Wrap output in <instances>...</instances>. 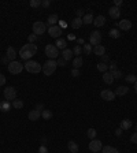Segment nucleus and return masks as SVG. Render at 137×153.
Returning <instances> with one entry per match:
<instances>
[{
	"mask_svg": "<svg viewBox=\"0 0 137 153\" xmlns=\"http://www.w3.org/2000/svg\"><path fill=\"white\" fill-rule=\"evenodd\" d=\"M37 51H38V48H37L36 44L27 42V44H25V45L19 49V56H21V59H23V60H30L37 53Z\"/></svg>",
	"mask_w": 137,
	"mask_h": 153,
	"instance_id": "1",
	"label": "nucleus"
},
{
	"mask_svg": "<svg viewBox=\"0 0 137 153\" xmlns=\"http://www.w3.org/2000/svg\"><path fill=\"white\" fill-rule=\"evenodd\" d=\"M56 67H58L56 60H53V59H48L47 62L42 64V73L45 74V77H49V75H52L53 73H55Z\"/></svg>",
	"mask_w": 137,
	"mask_h": 153,
	"instance_id": "2",
	"label": "nucleus"
},
{
	"mask_svg": "<svg viewBox=\"0 0 137 153\" xmlns=\"http://www.w3.org/2000/svg\"><path fill=\"white\" fill-rule=\"evenodd\" d=\"M25 70L30 74H38L40 71H42V66L36 60H27L25 63Z\"/></svg>",
	"mask_w": 137,
	"mask_h": 153,
	"instance_id": "3",
	"label": "nucleus"
},
{
	"mask_svg": "<svg viewBox=\"0 0 137 153\" xmlns=\"http://www.w3.org/2000/svg\"><path fill=\"white\" fill-rule=\"evenodd\" d=\"M3 96H4V99L7 101H10V103H12V101L16 99V90L14 86H7V88H4V90H3Z\"/></svg>",
	"mask_w": 137,
	"mask_h": 153,
	"instance_id": "4",
	"label": "nucleus"
},
{
	"mask_svg": "<svg viewBox=\"0 0 137 153\" xmlns=\"http://www.w3.org/2000/svg\"><path fill=\"white\" fill-rule=\"evenodd\" d=\"M7 67H8V71H10L11 74H21L25 66H23L22 63H19V62L14 60V62H10Z\"/></svg>",
	"mask_w": 137,
	"mask_h": 153,
	"instance_id": "5",
	"label": "nucleus"
},
{
	"mask_svg": "<svg viewBox=\"0 0 137 153\" xmlns=\"http://www.w3.org/2000/svg\"><path fill=\"white\" fill-rule=\"evenodd\" d=\"M45 55H47L49 59H53V60H55L59 55V49L55 47V44H48L47 47H45Z\"/></svg>",
	"mask_w": 137,
	"mask_h": 153,
	"instance_id": "6",
	"label": "nucleus"
},
{
	"mask_svg": "<svg viewBox=\"0 0 137 153\" xmlns=\"http://www.w3.org/2000/svg\"><path fill=\"white\" fill-rule=\"evenodd\" d=\"M47 30V26H45V23L41 21H37L33 23V34H36V36H41L44 34Z\"/></svg>",
	"mask_w": 137,
	"mask_h": 153,
	"instance_id": "7",
	"label": "nucleus"
},
{
	"mask_svg": "<svg viewBox=\"0 0 137 153\" xmlns=\"http://www.w3.org/2000/svg\"><path fill=\"white\" fill-rule=\"evenodd\" d=\"M89 44H90V45H93V47H96V45H100V44H101V33L97 32V30H95V32L90 33Z\"/></svg>",
	"mask_w": 137,
	"mask_h": 153,
	"instance_id": "8",
	"label": "nucleus"
},
{
	"mask_svg": "<svg viewBox=\"0 0 137 153\" xmlns=\"http://www.w3.org/2000/svg\"><path fill=\"white\" fill-rule=\"evenodd\" d=\"M48 33H49V36L52 38H60V36H62V33H63V29L60 26H58V25H55V26H51L49 29H48Z\"/></svg>",
	"mask_w": 137,
	"mask_h": 153,
	"instance_id": "9",
	"label": "nucleus"
},
{
	"mask_svg": "<svg viewBox=\"0 0 137 153\" xmlns=\"http://www.w3.org/2000/svg\"><path fill=\"white\" fill-rule=\"evenodd\" d=\"M101 149H103L101 141H99V139H90V142H89V150L90 152L97 153V152H100Z\"/></svg>",
	"mask_w": 137,
	"mask_h": 153,
	"instance_id": "10",
	"label": "nucleus"
},
{
	"mask_svg": "<svg viewBox=\"0 0 137 153\" xmlns=\"http://www.w3.org/2000/svg\"><path fill=\"white\" fill-rule=\"evenodd\" d=\"M100 97L105 101H112V100H115V93L110 89H104V90H101Z\"/></svg>",
	"mask_w": 137,
	"mask_h": 153,
	"instance_id": "11",
	"label": "nucleus"
},
{
	"mask_svg": "<svg viewBox=\"0 0 137 153\" xmlns=\"http://www.w3.org/2000/svg\"><path fill=\"white\" fill-rule=\"evenodd\" d=\"M118 26H119V29L121 30H130L132 29V22L129 21V19H122V21L118 22Z\"/></svg>",
	"mask_w": 137,
	"mask_h": 153,
	"instance_id": "12",
	"label": "nucleus"
},
{
	"mask_svg": "<svg viewBox=\"0 0 137 153\" xmlns=\"http://www.w3.org/2000/svg\"><path fill=\"white\" fill-rule=\"evenodd\" d=\"M108 14H110V16L112 19H118L121 16V10H119V7L112 5V7H110V10H108Z\"/></svg>",
	"mask_w": 137,
	"mask_h": 153,
	"instance_id": "13",
	"label": "nucleus"
},
{
	"mask_svg": "<svg viewBox=\"0 0 137 153\" xmlns=\"http://www.w3.org/2000/svg\"><path fill=\"white\" fill-rule=\"evenodd\" d=\"M62 58H63L66 62H68V60H73V59H74L73 49H70V48H66V49H63V52H62Z\"/></svg>",
	"mask_w": 137,
	"mask_h": 153,
	"instance_id": "14",
	"label": "nucleus"
},
{
	"mask_svg": "<svg viewBox=\"0 0 137 153\" xmlns=\"http://www.w3.org/2000/svg\"><path fill=\"white\" fill-rule=\"evenodd\" d=\"M27 118H29V120L36 122V120H38V119L41 118V112H40V111H37V109H32V111L29 112V115H27Z\"/></svg>",
	"mask_w": 137,
	"mask_h": 153,
	"instance_id": "15",
	"label": "nucleus"
},
{
	"mask_svg": "<svg viewBox=\"0 0 137 153\" xmlns=\"http://www.w3.org/2000/svg\"><path fill=\"white\" fill-rule=\"evenodd\" d=\"M5 56L8 58V60H10V62H14V60H15V58H16V52H15V49H14V47H8V48H7Z\"/></svg>",
	"mask_w": 137,
	"mask_h": 153,
	"instance_id": "16",
	"label": "nucleus"
},
{
	"mask_svg": "<svg viewBox=\"0 0 137 153\" xmlns=\"http://www.w3.org/2000/svg\"><path fill=\"white\" fill-rule=\"evenodd\" d=\"M115 79H114V77H112V74L111 73H108V71H105V73H103V82L107 85H112V82H114Z\"/></svg>",
	"mask_w": 137,
	"mask_h": 153,
	"instance_id": "17",
	"label": "nucleus"
},
{
	"mask_svg": "<svg viewBox=\"0 0 137 153\" xmlns=\"http://www.w3.org/2000/svg\"><path fill=\"white\" fill-rule=\"evenodd\" d=\"M93 25H95L96 27H101L105 25V16L103 15H99L95 18V21H93Z\"/></svg>",
	"mask_w": 137,
	"mask_h": 153,
	"instance_id": "18",
	"label": "nucleus"
},
{
	"mask_svg": "<svg viewBox=\"0 0 137 153\" xmlns=\"http://www.w3.org/2000/svg\"><path fill=\"white\" fill-rule=\"evenodd\" d=\"M12 108V105H11V103L10 101H7V100H4V101H1L0 103V111H3V112H8Z\"/></svg>",
	"mask_w": 137,
	"mask_h": 153,
	"instance_id": "19",
	"label": "nucleus"
},
{
	"mask_svg": "<svg viewBox=\"0 0 137 153\" xmlns=\"http://www.w3.org/2000/svg\"><path fill=\"white\" fill-rule=\"evenodd\" d=\"M59 22V18L56 14H52V15H49L48 16V21H47V25H49V27L51 26H55L56 23Z\"/></svg>",
	"mask_w": 137,
	"mask_h": 153,
	"instance_id": "20",
	"label": "nucleus"
},
{
	"mask_svg": "<svg viewBox=\"0 0 137 153\" xmlns=\"http://www.w3.org/2000/svg\"><path fill=\"white\" fill-rule=\"evenodd\" d=\"M55 47L58 48V49H66L67 48V42H66V40L64 38H58L56 40V42H55Z\"/></svg>",
	"mask_w": 137,
	"mask_h": 153,
	"instance_id": "21",
	"label": "nucleus"
},
{
	"mask_svg": "<svg viewBox=\"0 0 137 153\" xmlns=\"http://www.w3.org/2000/svg\"><path fill=\"white\" fill-rule=\"evenodd\" d=\"M93 53L97 55V56H103V55H105V48L101 44L100 45H96V47H93Z\"/></svg>",
	"mask_w": 137,
	"mask_h": 153,
	"instance_id": "22",
	"label": "nucleus"
},
{
	"mask_svg": "<svg viewBox=\"0 0 137 153\" xmlns=\"http://www.w3.org/2000/svg\"><path fill=\"white\" fill-rule=\"evenodd\" d=\"M132 126H133V122L130 119H123L121 122V124H119V127H121L122 130H129Z\"/></svg>",
	"mask_w": 137,
	"mask_h": 153,
	"instance_id": "23",
	"label": "nucleus"
},
{
	"mask_svg": "<svg viewBox=\"0 0 137 153\" xmlns=\"http://www.w3.org/2000/svg\"><path fill=\"white\" fill-rule=\"evenodd\" d=\"M127 92H129V88H127V86H122L121 85V86L116 88V90L114 92V93H115V96H125Z\"/></svg>",
	"mask_w": 137,
	"mask_h": 153,
	"instance_id": "24",
	"label": "nucleus"
},
{
	"mask_svg": "<svg viewBox=\"0 0 137 153\" xmlns=\"http://www.w3.org/2000/svg\"><path fill=\"white\" fill-rule=\"evenodd\" d=\"M67 148H68V152H70V153H78V150H79L78 145L74 142V141H68Z\"/></svg>",
	"mask_w": 137,
	"mask_h": 153,
	"instance_id": "25",
	"label": "nucleus"
},
{
	"mask_svg": "<svg viewBox=\"0 0 137 153\" xmlns=\"http://www.w3.org/2000/svg\"><path fill=\"white\" fill-rule=\"evenodd\" d=\"M82 25H84V22H82V18H77V16H75L73 21H71V27H73V29H79V27L82 26Z\"/></svg>",
	"mask_w": 137,
	"mask_h": 153,
	"instance_id": "26",
	"label": "nucleus"
},
{
	"mask_svg": "<svg viewBox=\"0 0 137 153\" xmlns=\"http://www.w3.org/2000/svg\"><path fill=\"white\" fill-rule=\"evenodd\" d=\"M95 21V18L92 15V12H88V14H85L84 18H82V22H84V25H90V23H93Z\"/></svg>",
	"mask_w": 137,
	"mask_h": 153,
	"instance_id": "27",
	"label": "nucleus"
},
{
	"mask_svg": "<svg viewBox=\"0 0 137 153\" xmlns=\"http://www.w3.org/2000/svg\"><path fill=\"white\" fill-rule=\"evenodd\" d=\"M82 63H84V60H82V58L81 56H75V58L73 59V67L74 69H78L82 66Z\"/></svg>",
	"mask_w": 137,
	"mask_h": 153,
	"instance_id": "28",
	"label": "nucleus"
},
{
	"mask_svg": "<svg viewBox=\"0 0 137 153\" xmlns=\"http://www.w3.org/2000/svg\"><path fill=\"white\" fill-rule=\"evenodd\" d=\"M101 153H119V150L114 146H110V145H107V146H103L101 149Z\"/></svg>",
	"mask_w": 137,
	"mask_h": 153,
	"instance_id": "29",
	"label": "nucleus"
},
{
	"mask_svg": "<svg viewBox=\"0 0 137 153\" xmlns=\"http://www.w3.org/2000/svg\"><path fill=\"white\" fill-rule=\"evenodd\" d=\"M52 116H53V114L49 111V109H44V111H41V118L42 119H45V120H49Z\"/></svg>",
	"mask_w": 137,
	"mask_h": 153,
	"instance_id": "30",
	"label": "nucleus"
},
{
	"mask_svg": "<svg viewBox=\"0 0 137 153\" xmlns=\"http://www.w3.org/2000/svg\"><path fill=\"white\" fill-rule=\"evenodd\" d=\"M108 36L111 38H119L121 37V32L118 30V29H111L110 32H108Z\"/></svg>",
	"mask_w": 137,
	"mask_h": 153,
	"instance_id": "31",
	"label": "nucleus"
},
{
	"mask_svg": "<svg viewBox=\"0 0 137 153\" xmlns=\"http://www.w3.org/2000/svg\"><path fill=\"white\" fill-rule=\"evenodd\" d=\"M11 105L14 107V109H21V108H23V101L22 100H14L12 103H11Z\"/></svg>",
	"mask_w": 137,
	"mask_h": 153,
	"instance_id": "32",
	"label": "nucleus"
},
{
	"mask_svg": "<svg viewBox=\"0 0 137 153\" xmlns=\"http://www.w3.org/2000/svg\"><path fill=\"white\" fill-rule=\"evenodd\" d=\"M111 74H112V77H114V79H121L122 77H123V74H122L121 70H112V71H110Z\"/></svg>",
	"mask_w": 137,
	"mask_h": 153,
	"instance_id": "33",
	"label": "nucleus"
},
{
	"mask_svg": "<svg viewBox=\"0 0 137 153\" xmlns=\"http://www.w3.org/2000/svg\"><path fill=\"white\" fill-rule=\"evenodd\" d=\"M82 51H84L86 55H90V52H93V48H92V45H90V44H84Z\"/></svg>",
	"mask_w": 137,
	"mask_h": 153,
	"instance_id": "34",
	"label": "nucleus"
},
{
	"mask_svg": "<svg viewBox=\"0 0 137 153\" xmlns=\"http://www.w3.org/2000/svg\"><path fill=\"white\" fill-rule=\"evenodd\" d=\"M96 134H97V131H96L95 129H89V130L86 131V135H88V138H90V139H95Z\"/></svg>",
	"mask_w": 137,
	"mask_h": 153,
	"instance_id": "35",
	"label": "nucleus"
},
{
	"mask_svg": "<svg viewBox=\"0 0 137 153\" xmlns=\"http://www.w3.org/2000/svg\"><path fill=\"white\" fill-rule=\"evenodd\" d=\"M97 70H99V71H101V73H105V71L108 70V66H107L105 63H103V62H101V63L97 64Z\"/></svg>",
	"mask_w": 137,
	"mask_h": 153,
	"instance_id": "36",
	"label": "nucleus"
},
{
	"mask_svg": "<svg viewBox=\"0 0 137 153\" xmlns=\"http://www.w3.org/2000/svg\"><path fill=\"white\" fill-rule=\"evenodd\" d=\"M125 79H126V82H130V84H134L137 81V77L136 75H133V74H129L125 77Z\"/></svg>",
	"mask_w": 137,
	"mask_h": 153,
	"instance_id": "37",
	"label": "nucleus"
},
{
	"mask_svg": "<svg viewBox=\"0 0 137 153\" xmlns=\"http://www.w3.org/2000/svg\"><path fill=\"white\" fill-rule=\"evenodd\" d=\"M73 53H74V55H77V56H79V55L82 53V48H81L78 44H77V45L73 48Z\"/></svg>",
	"mask_w": 137,
	"mask_h": 153,
	"instance_id": "38",
	"label": "nucleus"
},
{
	"mask_svg": "<svg viewBox=\"0 0 137 153\" xmlns=\"http://www.w3.org/2000/svg\"><path fill=\"white\" fill-rule=\"evenodd\" d=\"M30 7H33V8H37V7H40L41 5V0H30Z\"/></svg>",
	"mask_w": 137,
	"mask_h": 153,
	"instance_id": "39",
	"label": "nucleus"
},
{
	"mask_svg": "<svg viewBox=\"0 0 137 153\" xmlns=\"http://www.w3.org/2000/svg\"><path fill=\"white\" fill-rule=\"evenodd\" d=\"M71 75H73L74 78H78V77H81V73H79L78 69H73L71 70Z\"/></svg>",
	"mask_w": 137,
	"mask_h": 153,
	"instance_id": "40",
	"label": "nucleus"
},
{
	"mask_svg": "<svg viewBox=\"0 0 137 153\" xmlns=\"http://www.w3.org/2000/svg\"><path fill=\"white\" fill-rule=\"evenodd\" d=\"M27 41L30 42V44H34V42L37 41V36L36 34H30V36L27 37Z\"/></svg>",
	"mask_w": 137,
	"mask_h": 153,
	"instance_id": "41",
	"label": "nucleus"
},
{
	"mask_svg": "<svg viewBox=\"0 0 137 153\" xmlns=\"http://www.w3.org/2000/svg\"><path fill=\"white\" fill-rule=\"evenodd\" d=\"M56 63H58L59 67H64V66H66V60H64L63 58H58V62H56Z\"/></svg>",
	"mask_w": 137,
	"mask_h": 153,
	"instance_id": "42",
	"label": "nucleus"
},
{
	"mask_svg": "<svg viewBox=\"0 0 137 153\" xmlns=\"http://www.w3.org/2000/svg\"><path fill=\"white\" fill-rule=\"evenodd\" d=\"M34 109H37V111H44V109H45V108H44V104H41V103H38V104H36V108H34Z\"/></svg>",
	"mask_w": 137,
	"mask_h": 153,
	"instance_id": "43",
	"label": "nucleus"
},
{
	"mask_svg": "<svg viewBox=\"0 0 137 153\" xmlns=\"http://www.w3.org/2000/svg\"><path fill=\"white\" fill-rule=\"evenodd\" d=\"M130 142L137 143V131H136V133H133V134H132V137H130Z\"/></svg>",
	"mask_w": 137,
	"mask_h": 153,
	"instance_id": "44",
	"label": "nucleus"
},
{
	"mask_svg": "<svg viewBox=\"0 0 137 153\" xmlns=\"http://www.w3.org/2000/svg\"><path fill=\"white\" fill-rule=\"evenodd\" d=\"M75 14H77V18H84V10H77L75 11Z\"/></svg>",
	"mask_w": 137,
	"mask_h": 153,
	"instance_id": "45",
	"label": "nucleus"
},
{
	"mask_svg": "<svg viewBox=\"0 0 137 153\" xmlns=\"http://www.w3.org/2000/svg\"><path fill=\"white\" fill-rule=\"evenodd\" d=\"M5 81H7V79H5V77L0 73V86H3V85L5 84Z\"/></svg>",
	"mask_w": 137,
	"mask_h": 153,
	"instance_id": "46",
	"label": "nucleus"
},
{
	"mask_svg": "<svg viewBox=\"0 0 137 153\" xmlns=\"http://www.w3.org/2000/svg\"><path fill=\"white\" fill-rule=\"evenodd\" d=\"M38 153H48V149L44 146V145H41L40 148H38Z\"/></svg>",
	"mask_w": 137,
	"mask_h": 153,
	"instance_id": "47",
	"label": "nucleus"
},
{
	"mask_svg": "<svg viewBox=\"0 0 137 153\" xmlns=\"http://www.w3.org/2000/svg\"><path fill=\"white\" fill-rule=\"evenodd\" d=\"M49 4H51V1H49V0H42V1H41V5H42V7H45V8L49 7Z\"/></svg>",
	"mask_w": 137,
	"mask_h": 153,
	"instance_id": "48",
	"label": "nucleus"
},
{
	"mask_svg": "<svg viewBox=\"0 0 137 153\" xmlns=\"http://www.w3.org/2000/svg\"><path fill=\"white\" fill-rule=\"evenodd\" d=\"M108 69L112 71V70H116V62H111L110 66H108Z\"/></svg>",
	"mask_w": 137,
	"mask_h": 153,
	"instance_id": "49",
	"label": "nucleus"
},
{
	"mask_svg": "<svg viewBox=\"0 0 137 153\" xmlns=\"http://www.w3.org/2000/svg\"><path fill=\"white\" fill-rule=\"evenodd\" d=\"M121 134H122V129L119 127V129H116V130H115V135H116V137H119Z\"/></svg>",
	"mask_w": 137,
	"mask_h": 153,
	"instance_id": "50",
	"label": "nucleus"
},
{
	"mask_svg": "<svg viewBox=\"0 0 137 153\" xmlns=\"http://www.w3.org/2000/svg\"><path fill=\"white\" fill-rule=\"evenodd\" d=\"M1 63H10V60H8L7 56H3V58H1Z\"/></svg>",
	"mask_w": 137,
	"mask_h": 153,
	"instance_id": "51",
	"label": "nucleus"
},
{
	"mask_svg": "<svg viewBox=\"0 0 137 153\" xmlns=\"http://www.w3.org/2000/svg\"><path fill=\"white\" fill-rule=\"evenodd\" d=\"M121 4H122V0H115V1H114V5H115V7H119Z\"/></svg>",
	"mask_w": 137,
	"mask_h": 153,
	"instance_id": "52",
	"label": "nucleus"
},
{
	"mask_svg": "<svg viewBox=\"0 0 137 153\" xmlns=\"http://www.w3.org/2000/svg\"><path fill=\"white\" fill-rule=\"evenodd\" d=\"M101 59H103V63H107V62H108V56H107V55H103Z\"/></svg>",
	"mask_w": 137,
	"mask_h": 153,
	"instance_id": "53",
	"label": "nucleus"
},
{
	"mask_svg": "<svg viewBox=\"0 0 137 153\" xmlns=\"http://www.w3.org/2000/svg\"><path fill=\"white\" fill-rule=\"evenodd\" d=\"M77 42H78V45H79V44H84V38H78Z\"/></svg>",
	"mask_w": 137,
	"mask_h": 153,
	"instance_id": "54",
	"label": "nucleus"
},
{
	"mask_svg": "<svg viewBox=\"0 0 137 153\" xmlns=\"http://www.w3.org/2000/svg\"><path fill=\"white\" fill-rule=\"evenodd\" d=\"M64 26H66V23H64V22L63 21H60V27H62V29H63V27Z\"/></svg>",
	"mask_w": 137,
	"mask_h": 153,
	"instance_id": "55",
	"label": "nucleus"
},
{
	"mask_svg": "<svg viewBox=\"0 0 137 153\" xmlns=\"http://www.w3.org/2000/svg\"><path fill=\"white\" fill-rule=\"evenodd\" d=\"M134 92H137V81L134 82Z\"/></svg>",
	"mask_w": 137,
	"mask_h": 153,
	"instance_id": "56",
	"label": "nucleus"
},
{
	"mask_svg": "<svg viewBox=\"0 0 137 153\" xmlns=\"http://www.w3.org/2000/svg\"><path fill=\"white\" fill-rule=\"evenodd\" d=\"M134 129H136V131H137V124H136V126H134Z\"/></svg>",
	"mask_w": 137,
	"mask_h": 153,
	"instance_id": "57",
	"label": "nucleus"
}]
</instances>
